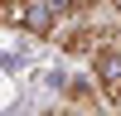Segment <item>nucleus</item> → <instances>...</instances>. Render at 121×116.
<instances>
[{
	"instance_id": "7ed1b4c3",
	"label": "nucleus",
	"mask_w": 121,
	"mask_h": 116,
	"mask_svg": "<svg viewBox=\"0 0 121 116\" xmlns=\"http://www.w3.org/2000/svg\"><path fill=\"white\" fill-rule=\"evenodd\" d=\"M107 39H112V29H102V24H92V19H82V24H73L63 39H58V44H63V53H73V58H82V53L92 58Z\"/></svg>"
},
{
	"instance_id": "f03ea898",
	"label": "nucleus",
	"mask_w": 121,
	"mask_h": 116,
	"mask_svg": "<svg viewBox=\"0 0 121 116\" xmlns=\"http://www.w3.org/2000/svg\"><path fill=\"white\" fill-rule=\"evenodd\" d=\"M92 82L102 92V102L121 111V44H116V34L92 53Z\"/></svg>"
},
{
	"instance_id": "f257e3e1",
	"label": "nucleus",
	"mask_w": 121,
	"mask_h": 116,
	"mask_svg": "<svg viewBox=\"0 0 121 116\" xmlns=\"http://www.w3.org/2000/svg\"><path fill=\"white\" fill-rule=\"evenodd\" d=\"M68 15H73V0H0V24L24 29L34 39H53Z\"/></svg>"
}]
</instances>
